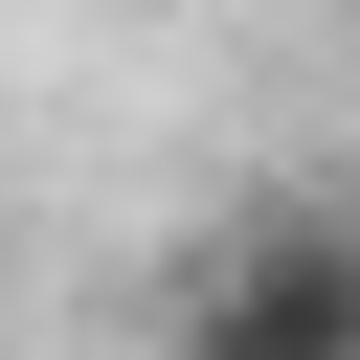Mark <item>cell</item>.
<instances>
[{
    "mask_svg": "<svg viewBox=\"0 0 360 360\" xmlns=\"http://www.w3.org/2000/svg\"><path fill=\"white\" fill-rule=\"evenodd\" d=\"M180 360H360V225L270 202L180 270Z\"/></svg>",
    "mask_w": 360,
    "mask_h": 360,
    "instance_id": "1",
    "label": "cell"
}]
</instances>
